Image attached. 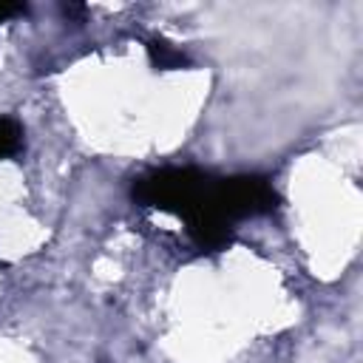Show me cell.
<instances>
[{
    "label": "cell",
    "instance_id": "1",
    "mask_svg": "<svg viewBox=\"0 0 363 363\" xmlns=\"http://www.w3.org/2000/svg\"><path fill=\"white\" fill-rule=\"evenodd\" d=\"M130 199L139 207L179 216L201 252H221L233 244L235 213L227 176H213L201 167H159L133 179Z\"/></svg>",
    "mask_w": 363,
    "mask_h": 363
},
{
    "label": "cell",
    "instance_id": "2",
    "mask_svg": "<svg viewBox=\"0 0 363 363\" xmlns=\"http://www.w3.org/2000/svg\"><path fill=\"white\" fill-rule=\"evenodd\" d=\"M147 57L153 62L156 71H179V68H190V57L176 48L173 43H167L164 37H150L147 40Z\"/></svg>",
    "mask_w": 363,
    "mask_h": 363
},
{
    "label": "cell",
    "instance_id": "3",
    "mask_svg": "<svg viewBox=\"0 0 363 363\" xmlns=\"http://www.w3.org/2000/svg\"><path fill=\"white\" fill-rule=\"evenodd\" d=\"M23 150V128L11 116H0V159H11Z\"/></svg>",
    "mask_w": 363,
    "mask_h": 363
},
{
    "label": "cell",
    "instance_id": "4",
    "mask_svg": "<svg viewBox=\"0 0 363 363\" xmlns=\"http://www.w3.org/2000/svg\"><path fill=\"white\" fill-rule=\"evenodd\" d=\"M28 11L26 3H0V23H9L14 17H23Z\"/></svg>",
    "mask_w": 363,
    "mask_h": 363
}]
</instances>
